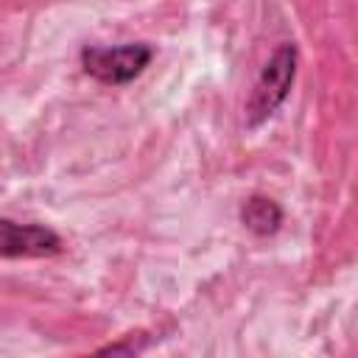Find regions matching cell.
Segmentation results:
<instances>
[{
    "label": "cell",
    "instance_id": "cell-1",
    "mask_svg": "<svg viewBox=\"0 0 358 358\" xmlns=\"http://www.w3.org/2000/svg\"><path fill=\"white\" fill-rule=\"evenodd\" d=\"M294 78H296V45L282 42L263 64V70L255 81V90L246 101V126L249 129L260 126L282 106V101L288 98V92L294 87Z\"/></svg>",
    "mask_w": 358,
    "mask_h": 358
},
{
    "label": "cell",
    "instance_id": "cell-2",
    "mask_svg": "<svg viewBox=\"0 0 358 358\" xmlns=\"http://www.w3.org/2000/svg\"><path fill=\"white\" fill-rule=\"evenodd\" d=\"M154 59V48L148 42H126L115 48L87 45L81 50V67L87 76H92L101 84L123 87L134 81Z\"/></svg>",
    "mask_w": 358,
    "mask_h": 358
},
{
    "label": "cell",
    "instance_id": "cell-3",
    "mask_svg": "<svg viewBox=\"0 0 358 358\" xmlns=\"http://www.w3.org/2000/svg\"><path fill=\"white\" fill-rule=\"evenodd\" d=\"M62 238L45 224L0 218V257H48L62 252Z\"/></svg>",
    "mask_w": 358,
    "mask_h": 358
},
{
    "label": "cell",
    "instance_id": "cell-4",
    "mask_svg": "<svg viewBox=\"0 0 358 358\" xmlns=\"http://www.w3.org/2000/svg\"><path fill=\"white\" fill-rule=\"evenodd\" d=\"M241 221L249 232L266 238L274 235L282 224V207L268 196H249L241 207Z\"/></svg>",
    "mask_w": 358,
    "mask_h": 358
}]
</instances>
